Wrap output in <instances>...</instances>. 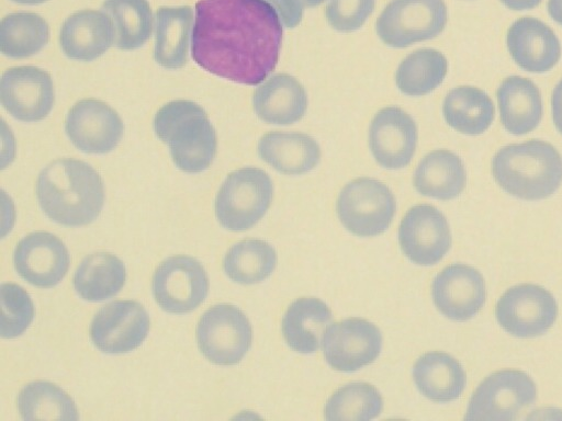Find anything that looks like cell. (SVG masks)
I'll use <instances>...</instances> for the list:
<instances>
[{
    "mask_svg": "<svg viewBox=\"0 0 562 421\" xmlns=\"http://www.w3.org/2000/svg\"><path fill=\"white\" fill-rule=\"evenodd\" d=\"M283 29L266 0H199L191 56L207 72L257 86L274 70Z\"/></svg>",
    "mask_w": 562,
    "mask_h": 421,
    "instance_id": "cell-1",
    "label": "cell"
},
{
    "mask_svg": "<svg viewBox=\"0 0 562 421\" xmlns=\"http://www.w3.org/2000/svg\"><path fill=\"white\" fill-rule=\"evenodd\" d=\"M36 195L43 212L64 226H83L100 215L104 186L99 173L87 162L57 159L38 174Z\"/></svg>",
    "mask_w": 562,
    "mask_h": 421,
    "instance_id": "cell-2",
    "label": "cell"
},
{
    "mask_svg": "<svg viewBox=\"0 0 562 421\" xmlns=\"http://www.w3.org/2000/svg\"><path fill=\"white\" fill-rule=\"evenodd\" d=\"M497 184L527 201L552 195L562 183V157L549 143L530 139L501 148L492 159Z\"/></svg>",
    "mask_w": 562,
    "mask_h": 421,
    "instance_id": "cell-3",
    "label": "cell"
},
{
    "mask_svg": "<svg viewBox=\"0 0 562 421\" xmlns=\"http://www.w3.org/2000/svg\"><path fill=\"white\" fill-rule=\"evenodd\" d=\"M154 132L169 147L176 167L187 173L207 169L215 155L217 139L206 112L198 103L176 100L155 114Z\"/></svg>",
    "mask_w": 562,
    "mask_h": 421,
    "instance_id": "cell-4",
    "label": "cell"
},
{
    "mask_svg": "<svg viewBox=\"0 0 562 421\" xmlns=\"http://www.w3.org/2000/svg\"><path fill=\"white\" fill-rule=\"evenodd\" d=\"M272 197L273 183L263 170L238 169L227 175L217 192L216 218L228 230H247L265 216Z\"/></svg>",
    "mask_w": 562,
    "mask_h": 421,
    "instance_id": "cell-5",
    "label": "cell"
},
{
    "mask_svg": "<svg viewBox=\"0 0 562 421\" xmlns=\"http://www.w3.org/2000/svg\"><path fill=\"white\" fill-rule=\"evenodd\" d=\"M336 210L344 227L358 237L384 232L393 220L396 201L381 181L358 178L340 191Z\"/></svg>",
    "mask_w": 562,
    "mask_h": 421,
    "instance_id": "cell-6",
    "label": "cell"
},
{
    "mask_svg": "<svg viewBox=\"0 0 562 421\" xmlns=\"http://www.w3.org/2000/svg\"><path fill=\"white\" fill-rule=\"evenodd\" d=\"M447 20L443 0H392L380 13L375 29L385 45L404 48L435 38Z\"/></svg>",
    "mask_w": 562,
    "mask_h": 421,
    "instance_id": "cell-7",
    "label": "cell"
},
{
    "mask_svg": "<svg viewBox=\"0 0 562 421\" xmlns=\"http://www.w3.org/2000/svg\"><path fill=\"white\" fill-rule=\"evenodd\" d=\"M537 398L531 377L518 369H502L487 376L472 394L465 420L510 421Z\"/></svg>",
    "mask_w": 562,
    "mask_h": 421,
    "instance_id": "cell-8",
    "label": "cell"
},
{
    "mask_svg": "<svg viewBox=\"0 0 562 421\" xmlns=\"http://www.w3.org/2000/svg\"><path fill=\"white\" fill-rule=\"evenodd\" d=\"M251 326L245 314L234 305L220 304L209 308L196 327V341L202 354L216 365H234L250 348Z\"/></svg>",
    "mask_w": 562,
    "mask_h": 421,
    "instance_id": "cell-9",
    "label": "cell"
},
{
    "mask_svg": "<svg viewBox=\"0 0 562 421\" xmlns=\"http://www.w3.org/2000/svg\"><path fill=\"white\" fill-rule=\"evenodd\" d=\"M495 317L501 327L518 338L546 333L558 317L553 295L536 284H519L508 288L497 300Z\"/></svg>",
    "mask_w": 562,
    "mask_h": 421,
    "instance_id": "cell-10",
    "label": "cell"
},
{
    "mask_svg": "<svg viewBox=\"0 0 562 421\" xmlns=\"http://www.w3.org/2000/svg\"><path fill=\"white\" fill-rule=\"evenodd\" d=\"M209 278L202 264L187 255L171 257L160 263L153 277L158 305L171 314H186L205 299Z\"/></svg>",
    "mask_w": 562,
    "mask_h": 421,
    "instance_id": "cell-11",
    "label": "cell"
},
{
    "mask_svg": "<svg viewBox=\"0 0 562 421\" xmlns=\"http://www.w3.org/2000/svg\"><path fill=\"white\" fill-rule=\"evenodd\" d=\"M0 101L15 120L34 123L44 120L55 103L50 75L35 66L7 69L0 80Z\"/></svg>",
    "mask_w": 562,
    "mask_h": 421,
    "instance_id": "cell-12",
    "label": "cell"
},
{
    "mask_svg": "<svg viewBox=\"0 0 562 421\" xmlns=\"http://www.w3.org/2000/svg\"><path fill=\"white\" fill-rule=\"evenodd\" d=\"M322 346L324 357L331 368L355 372L379 356L382 334L372 322L349 318L326 328Z\"/></svg>",
    "mask_w": 562,
    "mask_h": 421,
    "instance_id": "cell-13",
    "label": "cell"
},
{
    "mask_svg": "<svg viewBox=\"0 0 562 421\" xmlns=\"http://www.w3.org/2000/svg\"><path fill=\"white\" fill-rule=\"evenodd\" d=\"M403 253L413 263H438L451 247V234L445 215L435 206L419 204L407 210L398 228Z\"/></svg>",
    "mask_w": 562,
    "mask_h": 421,
    "instance_id": "cell-14",
    "label": "cell"
},
{
    "mask_svg": "<svg viewBox=\"0 0 562 421\" xmlns=\"http://www.w3.org/2000/svg\"><path fill=\"white\" fill-rule=\"evenodd\" d=\"M65 132L70 143L86 153H106L120 143L124 124L106 103L82 99L68 111Z\"/></svg>",
    "mask_w": 562,
    "mask_h": 421,
    "instance_id": "cell-15",
    "label": "cell"
},
{
    "mask_svg": "<svg viewBox=\"0 0 562 421\" xmlns=\"http://www.w3.org/2000/svg\"><path fill=\"white\" fill-rule=\"evenodd\" d=\"M148 330L149 317L139 303L116 300L95 314L90 326V337L100 351L119 354L139 346Z\"/></svg>",
    "mask_w": 562,
    "mask_h": 421,
    "instance_id": "cell-16",
    "label": "cell"
},
{
    "mask_svg": "<svg viewBox=\"0 0 562 421\" xmlns=\"http://www.w3.org/2000/svg\"><path fill=\"white\" fill-rule=\"evenodd\" d=\"M417 139L415 121L397 106L380 110L369 127L371 153L385 169H400L409 164L416 150Z\"/></svg>",
    "mask_w": 562,
    "mask_h": 421,
    "instance_id": "cell-17",
    "label": "cell"
},
{
    "mask_svg": "<svg viewBox=\"0 0 562 421\" xmlns=\"http://www.w3.org/2000/svg\"><path fill=\"white\" fill-rule=\"evenodd\" d=\"M431 296L443 316L456 321H465L483 307L486 297L485 282L476 269L454 263L435 276Z\"/></svg>",
    "mask_w": 562,
    "mask_h": 421,
    "instance_id": "cell-18",
    "label": "cell"
},
{
    "mask_svg": "<svg viewBox=\"0 0 562 421\" xmlns=\"http://www.w3.org/2000/svg\"><path fill=\"white\" fill-rule=\"evenodd\" d=\"M14 268L22 278L37 287H53L66 275L69 254L56 236L37 231L18 243L13 255Z\"/></svg>",
    "mask_w": 562,
    "mask_h": 421,
    "instance_id": "cell-19",
    "label": "cell"
},
{
    "mask_svg": "<svg viewBox=\"0 0 562 421\" xmlns=\"http://www.w3.org/2000/svg\"><path fill=\"white\" fill-rule=\"evenodd\" d=\"M506 42L515 62L530 72L548 71L561 57V45L555 33L533 16L516 20L508 29Z\"/></svg>",
    "mask_w": 562,
    "mask_h": 421,
    "instance_id": "cell-20",
    "label": "cell"
},
{
    "mask_svg": "<svg viewBox=\"0 0 562 421\" xmlns=\"http://www.w3.org/2000/svg\"><path fill=\"white\" fill-rule=\"evenodd\" d=\"M115 43L111 18L97 10H80L70 14L61 24L59 44L70 59L92 61Z\"/></svg>",
    "mask_w": 562,
    "mask_h": 421,
    "instance_id": "cell-21",
    "label": "cell"
},
{
    "mask_svg": "<svg viewBox=\"0 0 562 421\" xmlns=\"http://www.w3.org/2000/svg\"><path fill=\"white\" fill-rule=\"evenodd\" d=\"M252 105L261 121L290 125L304 116L307 94L297 79L286 73H277L255 90Z\"/></svg>",
    "mask_w": 562,
    "mask_h": 421,
    "instance_id": "cell-22",
    "label": "cell"
},
{
    "mask_svg": "<svg viewBox=\"0 0 562 421\" xmlns=\"http://www.w3.org/2000/svg\"><path fill=\"white\" fill-rule=\"evenodd\" d=\"M257 150L261 160L288 175L306 173L321 160L319 145L302 133H267L259 139Z\"/></svg>",
    "mask_w": 562,
    "mask_h": 421,
    "instance_id": "cell-23",
    "label": "cell"
},
{
    "mask_svg": "<svg viewBox=\"0 0 562 421\" xmlns=\"http://www.w3.org/2000/svg\"><path fill=\"white\" fill-rule=\"evenodd\" d=\"M501 122L514 135L533 130L542 116L541 94L529 79L510 76L504 79L496 92Z\"/></svg>",
    "mask_w": 562,
    "mask_h": 421,
    "instance_id": "cell-24",
    "label": "cell"
},
{
    "mask_svg": "<svg viewBox=\"0 0 562 421\" xmlns=\"http://www.w3.org/2000/svg\"><path fill=\"white\" fill-rule=\"evenodd\" d=\"M155 19V61L170 70L182 68L188 60L189 41L194 25L192 8L160 7Z\"/></svg>",
    "mask_w": 562,
    "mask_h": 421,
    "instance_id": "cell-25",
    "label": "cell"
},
{
    "mask_svg": "<svg viewBox=\"0 0 562 421\" xmlns=\"http://www.w3.org/2000/svg\"><path fill=\"white\" fill-rule=\"evenodd\" d=\"M465 183L467 173L461 158L447 149H436L427 153L413 177L417 193L441 201L459 196Z\"/></svg>",
    "mask_w": 562,
    "mask_h": 421,
    "instance_id": "cell-26",
    "label": "cell"
},
{
    "mask_svg": "<svg viewBox=\"0 0 562 421\" xmlns=\"http://www.w3.org/2000/svg\"><path fill=\"white\" fill-rule=\"evenodd\" d=\"M331 321V311L324 301L315 297H302L288 307L282 318V334L295 352L314 353Z\"/></svg>",
    "mask_w": 562,
    "mask_h": 421,
    "instance_id": "cell-27",
    "label": "cell"
},
{
    "mask_svg": "<svg viewBox=\"0 0 562 421\" xmlns=\"http://www.w3.org/2000/svg\"><path fill=\"white\" fill-rule=\"evenodd\" d=\"M413 378L418 390L436 402L456 400L467 383L461 364L443 352H428L418 357L413 367Z\"/></svg>",
    "mask_w": 562,
    "mask_h": 421,
    "instance_id": "cell-28",
    "label": "cell"
},
{
    "mask_svg": "<svg viewBox=\"0 0 562 421\" xmlns=\"http://www.w3.org/2000/svg\"><path fill=\"white\" fill-rule=\"evenodd\" d=\"M442 114L449 126L459 133L479 135L492 124L495 107L492 99L481 89L460 86L448 92Z\"/></svg>",
    "mask_w": 562,
    "mask_h": 421,
    "instance_id": "cell-29",
    "label": "cell"
},
{
    "mask_svg": "<svg viewBox=\"0 0 562 421\" xmlns=\"http://www.w3.org/2000/svg\"><path fill=\"white\" fill-rule=\"evenodd\" d=\"M125 277V266L117 257L97 252L82 260L75 273L74 286L83 299L99 301L117 294Z\"/></svg>",
    "mask_w": 562,
    "mask_h": 421,
    "instance_id": "cell-30",
    "label": "cell"
},
{
    "mask_svg": "<svg viewBox=\"0 0 562 421\" xmlns=\"http://www.w3.org/2000/svg\"><path fill=\"white\" fill-rule=\"evenodd\" d=\"M101 10L113 22L119 49L139 48L151 36L154 18L147 0H104Z\"/></svg>",
    "mask_w": 562,
    "mask_h": 421,
    "instance_id": "cell-31",
    "label": "cell"
},
{
    "mask_svg": "<svg viewBox=\"0 0 562 421\" xmlns=\"http://www.w3.org/2000/svg\"><path fill=\"white\" fill-rule=\"evenodd\" d=\"M448 61L442 53L420 48L407 55L398 65L395 82L409 96H422L434 91L445 79Z\"/></svg>",
    "mask_w": 562,
    "mask_h": 421,
    "instance_id": "cell-32",
    "label": "cell"
},
{
    "mask_svg": "<svg viewBox=\"0 0 562 421\" xmlns=\"http://www.w3.org/2000/svg\"><path fill=\"white\" fill-rule=\"evenodd\" d=\"M49 39L44 18L32 12L5 15L0 23V50L10 58H26L37 54Z\"/></svg>",
    "mask_w": 562,
    "mask_h": 421,
    "instance_id": "cell-33",
    "label": "cell"
},
{
    "mask_svg": "<svg viewBox=\"0 0 562 421\" xmlns=\"http://www.w3.org/2000/svg\"><path fill=\"white\" fill-rule=\"evenodd\" d=\"M277 265L274 248L263 240L248 239L235 243L225 254V274L239 284H256L266 280Z\"/></svg>",
    "mask_w": 562,
    "mask_h": 421,
    "instance_id": "cell-34",
    "label": "cell"
},
{
    "mask_svg": "<svg viewBox=\"0 0 562 421\" xmlns=\"http://www.w3.org/2000/svg\"><path fill=\"white\" fill-rule=\"evenodd\" d=\"M18 407L24 420H78L72 399L48 382H34L24 386L18 396Z\"/></svg>",
    "mask_w": 562,
    "mask_h": 421,
    "instance_id": "cell-35",
    "label": "cell"
},
{
    "mask_svg": "<svg viewBox=\"0 0 562 421\" xmlns=\"http://www.w3.org/2000/svg\"><path fill=\"white\" fill-rule=\"evenodd\" d=\"M383 407L379 390L367 383H351L336 390L324 408L326 420L368 421Z\"/></svg>",
    "mask_w": 562,
    "mask_h": 421,
    "instance_id": "cell-36",
    "label": "cell"
},
{
    "mask_svg": "<svg viewBox=\"0 0 562 421\" xmlns=\"http://www.w3.org/2000/svg\"><path fill=\"white\" fill-rule=\"evenodd\" d=\"M2 338H15L23 333L34 318V305L29 294L19 285L2 284L0 287Z\"/></svg>",
    "mask_w": 562,
    "mask_h": 421,
    "instance_id": "cell-37",
    "label": "cell"
},
{
    "mask_svg": "<svg viewBox=\"0 0 562 421\" xmlns=\"http://www.w3.org/2000/svg\"><path fill=\"white\" fill-rule=\"evenodd\" d=\"M375 0H329L325 9L329 25L339 32L360 29L374 9Z\"/></svg>",
    "mask_w": 562,
    "mask_h": 421,
    "instance_id": "cell-38",
    "label": "cell"
},
{
    "mask_svg": "<svg viewBox=\"0 0 562 421\" xmlns=\"http://www.w3.org/2000/svg\"><path fill=\"white\" fill-rule=\"evenodd\" d=\"M278 12L285 27H294L303 18V4L300 0H266Z\"/></svg>",
    "mask_w": 562,
    "mask_h": 421,
    "instance_id": "cell-39",
    "label": "cell"
},
{
    "mask_svg": "<svg viewBox=\"0 0 562 421\" xmlns=\"http://www.w3.org/2000/svg\"><path fill=\"white\" fill-rule=\"evenodd\" d=\"M552 118L557 129L562 134V79L553 89L551 98Z\"/></svg>",
    "mask_w": 562,
    "mask_h": 421,
    "instance_id": "cell-40",
    "label": "cell"
},
{
    "mask_svg": "<svg viewBox=\"0 0 562 421\" xmlns=\"http://www.w3.org/2000/svg\"><path fill=\"white\" fill-rule=\"evenodd\" d=\"M505 7L512 10L521 11L536 8L541 0H499Z\"/></svg>",
    "mask_w": 562,
    "mask_h": 421,
    "instance_id": "cell-41",
    "label": "cell"
},
{
    "mask_svg": "<svg viewBox=\"0 0 562 421\" xmlns=\"http://www.w3.org/2000/svg\"><path fill=\"white\" fill-rule=\"evenodd\" d=\"M547 7L550 16L562 25V0H548Z\"/></svg>",
    "mask_w": 562,
    "mask_h": 421,
    "instance_id": "cell-42",
    "label": "cell"
},
{
    "mask_svg": "<svg viewBox=\"0 0 562 421\" xmlns=\"http://www.w3.org/2000/svg\"><path fill=\"white\" fill-rule=\"evenodd\" d=\"M11 1L16 2V3H20V4L34 5V4H41V3H44V2H46L47 0H11Z\"/></svg>",
    "mask_w": 562,
    "mask_h": 421,
    "instance_id": "cell-43",
    "label": "cell"
},
{
    "mask_svg": "<svg viewBox=\"0 0 562 421\" xmlns=\"http://www.w3.org/2000/svg\"><path fill=\"white\" fill-rule=\"evenodd\" d=\"M302 4L306 7H317L323 3L325 0H300Z\"/></svg>",
    "mask_w": 562,
    "mask_h": 421,
    "instance_id": "cell-44",
    "label": "cell"
}]
</instances>
